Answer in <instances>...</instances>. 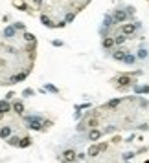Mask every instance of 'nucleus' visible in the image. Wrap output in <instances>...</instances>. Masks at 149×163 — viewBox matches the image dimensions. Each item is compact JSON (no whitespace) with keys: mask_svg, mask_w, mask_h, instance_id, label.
<instances>
[{"mask_svg":"<svg viewBox=\"0 0 149 163\" xmlns=\"http://www.w3.org/2000/svg\"><path fill=\"white\" fill-rule=\"evenodd\" d=\"M24 121H26L28 128H31V130H42V117H39V116H28Z\"/></svg>","mask_w":149,"mask_h":163,"instance_id":"nucleus-1","label":"nucleus"},{"mask_svg":"<svg viewBox=\"0 0 149 163\" xmlns=\"http://www.w3.org/2000/svg\"><path fill=\"white\" fill-rule=\"evenodd\" d=\"M138 26H140L138 22H133V24H123V26H122V33H123L125 37H129V35H133V33H136Z\"/></svg>","mask_w":149,"mask_h":163,"instance_id":"nucleus-2","label":"nucleus"},{"mask_svg":"<svg viewBox=\"0 0 149 163\" xmlns=\"http://www.w3.org/2000/svg\"><path fill=\"white\" fill-rule=\"evenodd\" d=\"M127 17H129V13L123 11V9H116L114 15H112V18H114V22H116V24H123L127 20Z\"/></svg>","mask_w":149,"mask_h":163,"instance_id":"nucleus-3","label":"nucleus"},{"mask_svg":"<svg viewBox=\"0 0 149 163\" xmlns=\"http://www.w3.org/2000/svg\"><path fill=\"white\" fill-rule=\"evenodd\" d=\"M76 160H77V154H76V150H72V149L64 150V154H63V163H74Z\"/></svg>","mask_w":149,"mask_h":163,"instance_id":"nucleus-4","label":"nucleus"},{"mask_svg":"<svg viewBox=\"0 0 149 163\" xmlns=\"http://www.w3.org/2000/svg\"><path fill=\"white\" fill-rule=\"evenodd\" d=\"M116 83H118V88H127V86L133 85V79L129 75H120L116 79Z\"/></svg>","mask_w":149,"mask_h":163,"instance_id":"nucleus-5","label":"nucleus"},{"mask_svg":"<svg viewBox=\"0 0 149 163\" xmlns=\"http://www.w3.org/2000/svg\"><path fill=\"white\" fill-rule=\"evenodd\" d=\"M29 73V68L24 73H17V75H13V77H9V83L8 85H15V83H21V81H24V79H26V75Z\"/></svg>","mask_w":149,"mask_h":163,"instance_id":"nucleus-6","label":"nucleus"},{"mask_svg":"<svg viewBox=\"0 0 149 163\" xmlns=\"http://www.w3.org/2000/svg\"><path fill=\"white\" fill-rule=\"evenodd\" d=\"M11 110H13V105H9V103H8L6 99H4V101H0V112H2L4 116H6L8 112H11Z\"/></svg>","mask_w":149,"mask_h":163,"instance_id":"nucleus-7","label":"nucleus"},{"mask_svg":"<svg viewBox=\"0 0 149 163\" xmlns=\"http://www.w3.org/2000/svg\"><path fill=\"white\" fill-rule=\"evenodd\" d=\"M101 134H103L101 130H98V128H92V130L88 132V139H90V141H96V139H99V137H101Z\"/></svg>","mask_w":149,"mask_h":163,"instance_id":"nucleus-8","label":"nucleus"},{"mask_svg":"<svg viewBox=\"0 0 149 163\" xmlns=\"http://www.w3.org/2000/svg\"><path fill=\"white\" fill-rule=\"evenodd\" d=\"M41 22H42L46 28H55V22H53L48 15H41Z\"/></svg>","mask_w":149,"mask_h":163,"instance_id":"nucleus-9","label":"nucleus"},{"mask_svg":"<svg viewBox=\"0 0 149 163\" xmlns=\"http://www.w3.org/2000/svg\"><path fill=\"white\" fill-rule=\"evenodd\" d=\"M0 137H4V139L11 137V128H9V126H2V125H0Z\"/></svg>","mask_w":149,"mask_h":163,"instance_id":"nucleus-10","label":"nucleus"},{"mask_svg":"<svg viewBox=\"0 0 149 163\" xmlns=\"http://www.w3.org/2000/svg\"><path fill=\"white\" fill-rule=\"evenodd\" d=\"M112 46H116V44H114V37H105L103 39V48H105V50H111Z\"/></svg>","mask_w":149,"mask_h":163,"instance_id":"nucleus-11","label":"nucleus"},{"mask_svg":"<svg viewBox=\"0 0 149 163\" xmlns=\"http://www.w3.org/2000/svg\"><path fill=\"white\" fill-rule=\"evenodd\" d=\"M15 33H17V29H15L13 26H8L6 29H4V37H6V39H13Z\"/></svg>","mask_w":149,"mask_h":163,"instance_id":"nucleus-12","label":"nucleus"},{"mask_svg":"<svg viewBox=\"0 0 149 163\" xmlns=\"http://www.w3.org/2000/svg\"><path fill=\"white\" fill-rule=\"evenodd\" d=\"M99 152H101V149H99V145H92L90 149H88V152H87V154L90 156V158H96V156L99 154Z\"/></svg>","mask_w":149,"mask_h":163,"instance_id":"nucleus-13","label":"nucleus"},{"mask_svg":"<svg viewBox=\"0 0 149 163\" xmlns=\"http://www.w3.org/2000/svg\"><path fill=\"white\" fill-rule=\"evenodd\" d=\"M127 55V51H123V50H116L112 53V57H114V61H123V57Z\"/></svg>","mask_w":149,"mask_h":163,"instance_id":"nucleus-14","label":"nucleus"},{"mask_svg":"<svg viewBox=\"0 0 149 163\" xmlns=\"http://www.w3.org/2000/svg\"><path fill=\"white\" fill-rule=\"evenodd\" d=\"M125 41H127V37L123 35V33H120V35H116V37H114V44H116V46H122V44L125 42Z\"/></svg>","mask_w":149,"mask_h":163,"instance_id":"nucleus-15","label":"nucleus"},{"mask_svg":"<svg viewBox=\"0 0 149 163\" xmlns=\"http://www.w3.org/2000/svg\"><path fill=\"white\" fill-rule=\"evenodd\" d=\"M8 143H9V145H13V147H21V137L11 136V137H8Z\"/></svg>","mask_w":149,"mask_h":163,"instance_id":"nucleus-16","label":"nucleus"},{"mask_svg":"<svg viewBox=\"0 0 149 163\" xmlns=\"http://www.w3.org/2000/svg\"><path fill=\"white\" fill-rule=\"evenodd\" d=\"M112 24H116V22H114V18L111 17V15H107V17H105V20H103V28H111Z\"/></svg>","mask_w":149,"mask_h":163,"instance_id":"nucleus-17","label":"nucleus"},{"mask_svg":"<svg viewBox=\"0 0 149 163\" xmlns=\"http://www.w3.org/2000/svg\"><path fill=\"white\" fill-rule=\"evenodd\" d=\"M13 110H15V112H17V114H22V112H24V105H22V103H21V101H17V103H13Z\"/></svg>","mask_w":149,"mask_h":163,"instance_id":"nucleus-18","label":"nucleus"},{"mask_svg":"<svg viewBox=\"0 0 149 163\" xmlns=\"http://www.w3.org/2000/svg\"><path fill=\"white\" fill-rule=\"evenodd\" d=\"M135 61H136V57H135V55H131V53H127V55L123 57V62H125V64H133Z\"/></svg>","mask_w":149,"mask_h":163,"instance_id":"nucleus-19","label":"nucleus"},{"mask_svg":"<svg viewBox=\"0 0 149 163\" xmlns=\"http://www.w3.org/2000/svg\"><path fill=\"white\" fill-rule=\"evenodd\" d=\"M136 93H149V86H135Z\"/></svg>","mask_w":149,"mask_h":163,"instance_id":"nucleus-20","label":"nucleus"},{"mask_svg":"<svg viewBox=\"0 0 149 163\" xmlns=\"http://www.w3.org/2000/svg\"><path fill=\"white\" fill-rule=\"evenodd\" d=\"M120 103H122V99H112V101H109V103H107V106H109V108H116L118 105H120Z\"/></svg>","mask_w":149,"mask_h":163,"instance_id":"nucleus-21","label":"nucleus"},{"mask_svg":"<svg viewBox=\"0 0 149 163\" xmlns=\"http://www.w3.org/2000/svg\"><path fill=\"white\" fill-rule=\"evenodd\" d=\"M31 145V137H22L21 139V147H29Z\"/></svg>","mask_w":149,"mask_h":163,"instance_id":"nucleus-22","label":"nucleus"},{"mask_svg":"<svg viewBox=\"0 0 149 163\" xmlns=\"http://www.w3.org/2000/svg\"><path fill=\"white\" fill-rule=\"evenodd\" d=\"M147 57V50L146 48H140V50H138V59H146Z\"/></svg>","mask_w":149,"mask_h":163,"instance_id":"nucleus-23","label":"nucleus"},{"mask_svg":"<svg viewBox=\"0 0 149 163\" xmlns=\"http://www.w3.org/2000/svg\"><path fill=\"white\" fill-rule=\"evenodd\" d=\"M44 90H48V92H52V93H59V90L53 85H46V86H44Z\"/></svg>","mask_w":149,"mask_h":163,"instance_id":"nucleus-24","label":"nucleus"},{"mask_svg":"<svg viewBox=\"0 0 149 163\" xmlns=\"http://www.w3.org/2000/svg\"><path fill=\"white\" fill-rule=\"evenodd\" d=\"M24 39H26L28 42H37L35 41V35H31V33H24Z\"/></svg>","mask_w":149,"mask_h":163,"instance_id":"nucleus-25","label":"nucleus"},{"mask_svg":"<svg viewBox=\"0 0 149 163\" xmlns=\"http://www.w3.org/2000/svg\"><path fill=\"white\" fill-rule=\"evenodd\" d=\"M22 95H24V97H29V95H35V92H33L31 88H26V90L22 92Z\"/></svg>","mask_w":149,"mask_h":163,"instance_id":"nucleus-26","label":"nucleus"},{"mask_svg":"<svg viewBox=\"0 0 149 163\" xmlns=\"http://www.w3.org/2000/svg\"><path fill=\"white\" fill-rule=\"evenodd\" d=\"M74 17H76L74 13H66V17H64V22H66V24H68V22H72V20H74Z\"/></svg>","mask_w":149,"mask_h":163,"instance_id":"nucleus-27","label":"nucleus"},{"mask_svg":"<svg viewBox=\"0 0 149 163\" xmlns=\"http://www.w3.org/2000/svg\"><path fill=\"white\" fill-rule=\"evenodd\" d=\"M13 28L17 29V31H24V24H22V22H17V24H13Z\"/></svg>","mask_w":149,"mask_h":163,"instance_id":"nucleus-28","label":"nucleus"},{"mask_svg":"<svg viewBox=\"0 0 149 163\" xmlns=\"http://www.w3.org/2000/svg\"><path fill=\"white\" fill-rule=\"evenodd\" d=\"M133 156H135V154H133V152H125V154H123V160H131Z\"/></svg>","mask_w":149,"mask_h":163,"instance_id":"nucleus-29","label":"nucleus"},{"mask_svg":"<svg viewBox=\"0 0 149 163\" xmlns=\"http://www.w3.org/2000/svg\"><path fill=\"white\" fill-rule=\"evenodd\" d=\"M99 149H101V152L107 150V143H101V145H99Z\"/></svg>","mask_w":149,"mask_h":163,"instance_id":"nucleus-30","label":"nucleus"},{"mask_svg":"<svg viewBox=\"0 0 149 163\" xmlns=\"http://www.w3.org/2000/svg\"><path fill=\"white\" fill-rule=\"evenodd\" d=\"M2 117H4V114H2V112H0V119H2Z\"/></svg>","mask_w":149,"mask_h":163,"instance_id":"nucleus-31","label":"nucleus"},{"mask_svg":"<svg viewBox=\"0 0 149 163\" xmlns=\"http://www.w3.org/2000/svg\"><path fill=\"white\" fill-rule=\"evenodd\" d=\"M87 2H90V0H85V4H87Z\"/></svg>","mask_w":149,"mask_h":163,"instance_id":"nucleus-32","label":"nucleus"},{"mask_svg":"<svg viewBox=\"0 0 149 163\" xmlns=\"http://www.w3.org/2000/svg\"><path fill=\"white\" fill-rule=\"evenodd\" d=\"M146 163H149V160H147V161H146Z\"/></svg>","mask_w":149,"mask_h":163,"instance_id":"nucleus-33","label":"nucleus"}]
</instances>
